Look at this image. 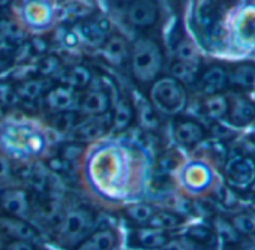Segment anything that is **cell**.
<instances>
[{"mask_svg": "<svg viewBox=\"0 0 255 250\" xmlns=\"http://www.w3.org/2000/svg\"><path fill=\"white\" fill-rule=\"evenodd\" d=\"M215 195H216L218 202H221L227 208H234L237 205V202H239L237 192L234 189H231L230 186H227V184L218 186L216 190H215Z\"/></svg>", "mask_w": 255, "mask_h": 250, "instance_id": "obj_30", "label": "cell"}, {"mask_svg": "<svg viewBox=\"0 0 255 250\" xmlns=\"http://www.w3.org/2000/svg\"><path fill=\"white\" fill-rule=\"evenodd\" d=\"M230 225L245 237H255V210L239 211L228 219Z\"/></svg>", "mask_w": 255, "mask_h": 250, "instance_id": "obj_27", "label": "cell"}, {"mask_svg": "<svg viewBox=\"0 0 255 250\" xmlns=\"http://www.w3.org/2000/svg\"><path fill=\"white\" fill-rule=\"evenodd\" d=\"M6 106L3 105V102L0 100V121H2L3 118H5V115H6V109H5Z\"/></svg>", "mask_w": 255, "mask_h": 250, "instance_id": "obj_34", "label": "cell"}, {"mask_svg": "<svg viewBox=\"0 0 255 250\" xmlns=\"http://www.w3.org/2000/svg\"><path fill=\"white\" fill-rule=\"evenodd\" d=\"M0 210L2 214L27 220L32 214L29 189L23 186H8L3 183V186H0Z\"/></svg>", "mask_w": 255, "mask_h": 250, "instance_id": "obj_13", "label": "cell"}, {"mask_svg": "<svg viewBox=\"0 0 255 250\" xmlns=\"http://www.w3.org/2000/svg\"><path fill=\"white\" fill-rule=\"evenodd\" d=\"M39 250H42V249H39Z\"/></svg>", "mask_w": 255, "mask_h": 250, "instance_id": "obj_38", "label": "cell"}, {"mask_svg": "<svg viewBox=\"0 0 255 250\" xmlns=\"http://www.w3.org/2000/svg\"><path fill=\"white\" fill-rule=\"evenodd\" d=\"M5 250H35V247L29 241H11Z\"/></svg>", "mask_w": 255, "mask_h": 250, "instance_id": "obj_32", "label": "cell"}, {"mask_svg": "<svg viewBox=\"0 0 255 250\" xmlns=\"http://www.w3.org/2000/svg\"><path fill=\"white\" fill-rule=\"evenodd\" d=\"M117 246V232L113 228H101L95 229L81 243H78L75 250H116Z\"/></svg>", "mask_w": 255, "mask_h": 250, "instance_id": "obj_22", "label": "cell"}, {"mask_svg": "<svg viewBox=\"0 0 255 250\" xmlns=\"http://www.w3.org/2000/svg\"><path fill=\"white\" fill-rule=\"evenodd\" d=\"M96 217L86 207H74L65 211L59 223V237L69 244L81 243L89 234L95 231Z\"/></svg>", "mask_w": 255, "mask_h": 250, "instance_id": "obj_7", "label": "cell"}, {"mask_svg": "<svg viewBox=\"0 0 255 250\" xmlns=\"http://www.w3.org/2000/svg\"><path fill=\"white\" fill-rule=\"evenodd\" d=\"M15 65H17V62L14 57L0 53V77H3L8 72H11L15 68Z\"/></svg>", "mask_w": 255, "mask_h": 250, "instance_id": "obj_31", "label": "cell"}, {"mask_svg": "<svg viewBox=\"0 0 255 250\" xmlns=\"http://www.w3.org/2000/svg\"><path fill=\"white\" fill-rule=\"evenodd\" d=\"M197 106H198L200 115L207 118L209 121L212 123L222 121L225 120L227 112H228V94L216 93V94L198 96Z\"/></svg>", "mask_w": 255, "mask_h": 250, "instance_id": "obj_21", "label": "cell"}, {"mask_svg": "<svg viewBox=\"0 0 255 250\" xmlns=\"http://www.w3.org/2000/svg\"><path fill=\"white\" fill-rule=\"evenodd\" d=\"M230 81H228L227 68H224L219 63H213L206 68H201L200 75L192 88L197 91L198 96H207V94L224 93Z\"/></svg>", "mask_w": 255, "mask_h": 250, "instance_id": "obj_14", "label": "cell"}, {"mask_svg": "<svg viewBox=\"0 0 255 250\" xmlns=\"http://www.w3.org/2000/svg\"><path fill=\"white\" fill-rule=\"evenodd\" d=\"M9 14L32 35L50 32L56 26V0H14Z\"/></svg>", "mask_w": 255, "mask_h": 250, "instance_id": "obj_6", "label": "cell"}, {"mask_svg": "<svg viewBox=\"0 0 255 250\" xmlns=\"http://www.w3.org/2000/svg\"><path fill=\"white\" fill-rule=\"evenodd\" d=\"M167 63L165 44L161 32L134 35L128 62V74L137 91H144L156 78L164 74Z\"/></svg>", "mask_w": 255, "mask_h": 250, "instance_id": "obj_3", "label": "cell"}, {"mask_svg": "<svg viewBox=\"0 0 255 250\" xmlns=\"http://www.w3.org/2000/svg\"><path fill=\"white\" fill-rule=\"evenodd\" d=\"M252 202H254V210H255V192H254V198H252Z\"/></svg>", "mask_w": 255, "mask_h": 250, "instance_id": "obj_36", "label": "cell"}, {"mask_svg": "<svg viewBox=\"0 0 255 250\" xmlns=\"http://www.w3.org/2000/svg\"><path fill=\"white\" fill-rule=\"evenodd\" d=\"M80 93L62 85L59 83H54L48 91L42 96L39 103L45 109V114L51 112H65V111H77Z\"/></svg>", "mask_w": 255, "mask_h": 250, "instance_id": "obj_15", "label": "cell"}, {"mask_svg": "<svg viewBox=\"0 0 255 250\" xmlns=\"http://www.w3.org/2000/svg\"><path fill=\"white\" fill-rule=\"evenodd\" d=\"M171 241V235L167 231H161L150 226L134 228L128 238L129 247L140 250H161Z\"/></svg>", "mask_w": 255, "mask_h": 250, "instance_id": "obj_16", "label": "cell"}, {"mask_svg": "<svg viewBox=\"0 0 255 250\" xmlns=\"http://www.w3.org/2000/svg\"><path fill=\"white\" fill-rule=\"evenodd\" d=\"M234 38L240 47L255 48V9L245 11L234 24Z\"/></svg>", "mask_w": 255, "mask_h": 250, "instance_id": "obj_24", "label": "cell"}, {"mask_svg": "<svg viewBox=\"0 0 255 250\" xmlns=\"http://www.w3.org/2000/svg\"><path fill=\"white\" fill-rule=\"evenodd\" d=\"M225 120L234 128H246L255 121V105L243 96V93L228 96V112Z\"/></svg>", "mask_w": 255, "mask_h": 250, "instance_id": "obj_18", "label": "cell"}, {"mask_svg": "<svg viewBox=\"0 0 255 250\" xmlns=\"http://www.w3.org/2000/svg\"><path fill=\"white\" fill-rule=\"evenodd\" d=\"M131 53V39L117 27L107 36L96 56L108 66L128 72V62Z\"/></svg>", "mask_w": 255, "mask_h": 250, "instance_id": "obj_10", "label": "cell"}, {"mask_svg": "<svg viewBox=\"0 0 255 250\" xmlns=\"http://www.w3.org/2000/svg\"><path fill=\"white\" fill-rule=\"evenodd\" d=\"M179 177L182 187L194 195H200L210 190L215 183L213 169L203 159H195L188 164H183Z\"/></svg>", "mask_w": 255, "mask_h": 250, "instance_id": "obj_12", "label": "cell"}, {"mask_svg": "<svg viewBox=\"0 0 255 250\" xmlns=\"http://www.w3.org/2000/svg\"><path fill=\"white\" fill-rule=\"evenodd\" d=\"M171 138L176 146L185 150H195L209 138V131L204 124L192 115H177L170 123Z\"/></svg>", "mask_w": 255, "mask_h": 250, "instance_id": "obj_8", "label": "cell"}, {"mask_svg": "<svg viewBox=\"0 0 255 250\" xmlns=\"http://www.w3.org/2000/svg\"><path fill=\"white\" fill-rule=\"evenodd\" d=\"M185 222H186V217L182 213H177L173 210H155V213L152 214L146 226L170 232L173 229L180 228Z\"/></svg>", "mask_w": 255, "mask_h": 250, "instance_id": "obj_26", "label": "cell"}, {"mask_svg": "<svg viewBox=\"0 0 255 250\" xmlns=\"http://www.w3.org/2000/svg\"><path fill=\"white\" fill-rule=\"evenodd\" d=\"M227 71L230 85L240 91L255 90V62H237Z\"/></svg>", "mask_w": 255, "mask_h": 250, "instance_id": "obj_23", "label": "cell"}, {"mask_svg": "<svg viewBox=\"0 0 255 250\" xmlns=\"http://www.w3.org/2000/svg\"><path fill=\"white\" fill-rule=\"evenodd\" d=\"M14 2V0H0V8H5L8 5H11Z\"/></svg>", "mask_w": 255, "mask_h": 250, "instance_id": "obj_35", "label": "cell"}, {"mask_svg": "<svg viewBox=\"0 0 255 250\" xmlns=\"http://www.w3.org/2000/svg\"><path fill=\"white\" fill-rule=\"evenodd\" d=\"M252 192H255V183H254V187H252Z\"/></svg>", "mask_w": 255, "mask_h": 250, "instance_id": "obj_37", "label": "cell"}, {"mask_svg": "<svg viewBox=\"0 0 255 250\" xmlns=\"http://www.w3.org/2000/svg\"><path fill=\"white\" fill-rule=\"evenodd\" d=\"M108 137H111V114L110 112L105 115H98V117H81L68 138L71 141L90 146Z\"/></svg>", "mask_w": 255, "mask_h": 250, "instance_id": "obj_11", "label": "cell"}, {"mask_svg": "<svg viewBox=\"0 0 255 250\" xmlns=\"http://www.w3.org/2000/svg\"><path fill=\"white\" fill-rule=\"evenodd\" d=\"M201 71L200 63H191V62H182V60H171L168 63V75L182 83L186 88L194 87L198 75Z\"/></svg>", "mask_w": 255, "mask_h": 250, "instance_id": "obj_25", "label": "cell"}, {"mask_svg": "<svg viewBox=\"0 0 255 250\" xmlns=\"http://www.w3.org/2000/svg\"><path fill=\"white\" fill-rule=\"evenodd\" d=\"M141 93L162 117L173 118L185 114L189 108L188 88L168 74H162Z\"/></svg>", "mask_w": 255, "mask_h": 250, "instance_id": "obj_5", "label": "cell"}, {"mask_svg": "<svg viewBox=\"0 0 255 250\" xmlns=\"http://www.w3.org/2000/svg\"><path fill=\"white\" fill-rule=\"evenodd\" d=\"M225 184L236 192L252 190L255 183V158L249 155H233L222 165Z\"/></svg>", "mask_w": 255, "mask_h": 250, "instance_id": "obj_9", "label": "cell"}, {"mask_svg": "<svg viewBox=\"0 0 255 250\" xmlns=\"http://www.w3.org/2000/svg\"><path fill=\"white\" fill-rule=\"evenodd\" d=\"M84 177L102 193L123 192L129 184L146 183L149 156L134 141L108 137L87 146L81 161Z\"/></svg>", "mask_w": 255, "mask_h": 250, "instance_id": "obj_1", "label": "cell"}, {"mask_svg": "<svg viewBox=\"0 0 255 250\" xmlns=\"http://www.w3.org/2000/svg\"><path fill=\"white\" fill-rule=\"evenodd\" d=\"M0 231L12 238V241L33 243L39 238L38 231L27 220L6 214H0Z\"/></svg>", "mask_w": 255, "mask_h": 250, "instance_id": "obj_20", "label": "cell"}, {"mask_svg": "<svg viewBox=\"0 0 255 250\" xmlns=\"http://www.w3.org/2000/svg\"><path fill=\"white\" fill-rule=\"evenodd\" d=\"M108 15L134 35L161 32V0H107Z\"/></svg>", "mask_w": 255, "mask_h": 250, "instance_id": "obj_4", "label": "cell"}, {"mask_svg": "<svg viewBox=\"0 0 255 250\" xmlns=\"http://www.w3.org/2000/svg\"><path fill=\"white\" fill-rule=\"evenodd\" d=\"M170 2H171V5H173L174 12H177V14H179L177 21H182V15H183V9H185L186 0H170Z\"/></svg>", "mask_w": 255, "mask_h": 250, "instance_id": "obj_33", "label": "cell"}, {"mask_svg": "<svg viewBox=\"0 0 255 250\" xmlns=\"http://www.w3.org/2000/svg\"><path fill=\"white\" fill-rule=\"evenodd\" d=\"M185 250H212L218 246V235L213 226L198 223L186 229L183 240H180Z\"/></svg>", "mask_w": 255, "mask_h": 250, "instance_id": "obj_19", "label": "cell"}, {"mask_svg": "<svg viewBox=\"0 0 255 250\" xmlns=\"http://www.w3.org/2000/svg\"><path fill=\"white\" fill-rule=\"evenodd\" d=\"M93 81H95V74L92 68H89L81 62H74L71 65H66L62 74L56 80V83L66 85L78 93L89 88L93 84Z\"/></svg>", "mask_w": 255, "mask_h": 250, "instance_id": "obj_17", "label": "cell"}, {"mask_svg": "<svg viewBox=\"0 0 255 250\" xmlns=\"http://www.w3.org/2000/svg\"><path fill=\"white\" fill-rule=\"evenodd\" d=\"M213 228L216 231V235H218V240L222 241L224 247H234L237 246L240 241H242V235L230 225V222L227 219H222V217H216L215 222H213Z\"/></svg>", "mask_w": 255, "mask_h": 250, "instance_id": "obj_28", "label": "cell"}, {"mask_svg": "<svg viewBox=\"0 0 255 250\" xmlns=\"http://www.w3.org/2000/svg\"><path fill=\"white\" fill-rule=\"evenodd\" d=\"M155 207L146 202H137V204H131L126 207V216L129 217L132 222L140 223V225H147V222L150 220L152 214L155 213Z\"/></svg>", "mask_w": 255, "mask_h": 250, "instance_id": "obj_29", "label": "cell"}, {"mask_svg": "<svg viewBox=\"0 0 255 250\" xmlns=\"http://www.w3.org/2000/svg\"><path fill=\"white\" fill-rule=\"evenodd\" d=\"M50 134L44 123L35 121L33 117L18 118L6 112L0 121V150L12 162H42L53 149Z\"/></svg>", "mask_w": 255, "mask_h": 250, "instance_id": "obj_2", "label": "cell"}]
</instances>
